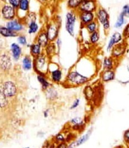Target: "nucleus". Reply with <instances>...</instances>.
I'll return each instance as SVG.
<instances>
[{"mask_svg": "<svg viewBox=\"0 0 129 148\" xmlns=\"http://www.w3.org/2000/svg\"><path fill=\"white\" fill-rule=\"evenodd\" d=\"M39 29V26L36 21L31 22L29 25V34H35Z\"/></svg>", "mask_w": 129, "mask_h": 148, "instance_id": "473e14b6", "label": "nucleus"}, {"mask_svg": "<svg viewBox=\"0 0 129 148\" xmlns=\"http://www.w3.org/2000/svg\"><path fill=\"white\" fill-rule=\"evenodd\" d=\"M61 22L58 19H54L49 22L45 29V32L50 42H54L58 38Z\"/></svg>", "mask_w": 129, "mask_h": 148, "instance_id": "20e7f679", "label": "nucleus"}, {"mask_svg": "<svg viewBox=\"0 0 129 148\" xmlns=\"http://www.w3.org/2000/svg\"><path fill=\"white\" fill-rule=\"evenodd\" d=\"M121 13L125 17V18H129V3L125 4L123 6Z\"/></svg>", "mask_w": 129, "mask_h": 148, "instance_id": "4c0bfd02", "label": "nucleus"}, {"mask_svg": "<svg viewBox=\"0 0 129 148\" xmlns=\"http://www.w3.org/2000/svg\"><path fill=\"white\" fill-rule=\"evenodd\" d=\"M89 42L90 44L96 45L99 43L100 40V34L99 31L89 34Z\"/></svg>", "mask_w": 129, "mask_h": 148, "instance_id": "c85d7f7f", "label": "nucleus"}, {"mask_svg": "<svg viewBox=\"0 0 129 148\" xmlns=\"http://www.w3.org/2000/svg\"><path fill=\"white\" fill-rule=\"evenodd\" d=\"M39 2H41V3H45L48 0H39Z\"/></svg>", "mask_w": 129, "mask_h": 148, "instance_id": "de8ad7c7", "label": "nucleus"}, {"mask_svg": "<svg viewBox=\"0 0 129 148\" xmlns=\"http://www.w3.org/2000/svg\"><path fill=\"white\" fill-rule=\"evenodd\" d=\"M23 67L25 70H29L32 67V60L31 58L27 56L23 59Z\"/></svg>", "mask_w": 129, "mask_h": 148, "instance_id": "7c9ffc66", "label": "nucleus"}, {"mask_svg": "<svg viewBox=\"0 0 129 148\" xmlns=\"http://www.w3.org/2000/svg\"><path fill=\"white\" fill-rule=\"evenodd\" d=\"M12 67V60L8 53H4L0 55V69L8 71Z\"/></svg>", "mask_w": 129, "mask_h": 148, "instance_id": "ddd939ff", "label": "nucleus"}, {"mask_svg": "<svg viewBox=\"0 0 129 148\" xmlns=\"http://www.w3.org/2000/svg\"><path fill=\"white\" fill-rule=\"evenodd\" d=\"M18 41L22 45H27V39L26 36H23V35L20 36L18 37Z\"/></svg>", "mask_w": 129, "mask_h": 148, "instance_id": "a19ab883", "label": "nucleus"}, {"mask_svg": "<svg viewBox=\"0 0 129 148\" xmlns=\"http://www.w3.org/2000/svg\"><path fill=\"white\" fill-rule=\"evenodd\" d=\"M2 46H3V44L1 41H0V51L2 49Z\"/></svg>", "mask_w": 129, "mask_h": 148, "instance_id": "49530a36", "label": "nucleus"}, {"mask_svg": "<svg viewBox=\"0 0 129 148\" xmlns=\"http://www.w3.org/2000/svg\"><path fill=\"white\" fill-rule=\"evenodd\" d=\"M11 101H12L8 99L0 89V109L6 110L7 109L10 110V109L8 108V107L11 106V104H12Z\"/></svg>", "mask_w": 129, "mask_h": 148, "instance_id": "a211bd4d", "label": "nucleus"}, {"mask_svg": "<svg viewBox=\"0 0 129 148\" xmlns=\"http://www.w3.org/2000/svg\"><path fill=\"white\" fill-rule=\"evenodd\" d=\"M1 90L11 101H13V99L15 98L18 94L17 86L14 82L12 81L4 82L2 85Z\"/></svg>", "mask_w": 129, "mask_h": 148, "instance_id": "6e6552de", "label": "nucleus"}, {"mask_svg": "<svg viewBox=\"0 0 129 148\" xmlns=\"http://www.w3.org/2000/svg\"><path fill=\"white\" fill-rule=\"evenodd\" d=\"M53 139L57 144L65 142L66 138L64 134L62 133L58 134L55 136L53 137Z\"/></svg>", "mask_w": 129, "mask_h": 148, "instance_id": "72a5a7b5", "label": "nucleus"}, {"mask_svg": "<svg viewBox=\"0 0 129 148\" xmlns=\"http://www.w3.org/2000/svg\"><path fill=\"white\" fill-rule=\"evenodd\" d=\"M128 45V40H126L118 44L115 45L110 51V56L114 59L120 61L126 53L128 52V50H129Z\"/></svg>", "mask_w": 129, "mask_h": 148, "instance_id": "423d86ee", "label": "nucleus"}, {"mask_svg": "<svg viewBox=\"0 0 129 148\" xmlns=\"http://www.w3.org/2000/svg\"><path fill=\"white\" fill-rule=\"evenodd\" d=\"M37 43L42 48H45L50 42L47 36V33L45 32V30L41 31L39 32L37 37Z\"/></svg>", "mask_w": 129, "mask_h": 148, "instance_id": "f3484780", "label": "nucleus"}, {"mask_svg": "<svg viewBox=\"0 0 129 148\" xmlns=\"http://www.w3.org/2000/svg\"><path fill=\"white\" fill-rule=\"evenodd\" d=\"M10 5L15 8H18L21 0H8Z\"/></svg>", "mask_w": 129, "mask_h": 148, "instance_id": "ea45409f", "label": "nucleus"}, {"mask_svg": "<svg viewBox=\"0 0 129 148\" xmlns=\"http://www.w3.org/2000/svg\"><path fill=\"white\" fill-rule=\"evenodd\" d=\"M79 103H80V100L79 99H75L73 102V103L72 104V105L71 107V109H74L77 108L79 106Z\"/></svg>", "mask_w": 129, "mask_h": 148, "instance_id": "c03bdc74", "label": "nucleus"}, {"mask_svg": "<svg viewBox=\"0 0 129 148\" xmlns=\"http://www.w3.org/2000/svg\"><path fill=\"white\" fill-rule=\"evenodd\" d=\"M124 139L126 144H129V129L126 130L124 134Z\"/></svg>", "mask_w": 129, "mask_h": 148, "instance_id": "37998d69", "label": "nucleus"}, {"mask_svg": "<svg viewBox=\"0 0 129 148\" xmlns=\"http://www.w3.org/2000/svg\"></svg>", "mask_w": 129, "mask_h": 148, "instance_id": "3c124183", "label": "nucleus"}, {"mask_svg": "<svg viewBox=\"0 0 129 148\" xmlns=\"http://www.w3.org/2000/svg\"><path fill=\"white\" fill-rule=\"evenodd\" d=\"M16 8L10 5L4 6L2 9L3 17L7 20H12L16 16Z\"/></svg>", "mask_w": 129, "mask_h": 148, "instance_id": "4468645a", "label": "nucleus"}, {"mask_svg": "<svg viewBox=\"0 0 129 148\" xmlns=\"http://www.w3.org/2000/svg\"><path fill=\"white\" fill-rule=\"evenodd\" d=\"M90 80V77L81 74L77 70H72L67 75L64 85L67 87H78L86 84Z\"/></svg>", "mask_w": 129, "mask_h": 148, "instance_id": "f257e3e1", "label": "nucleus"}, {"mask_svg": "<svg viewBox=\"0 0 129 148\" xmlns=\"http://www.w3.org/2000/svg\"><path fill=\"white\" fill-rule=\"evenodd\" d=\"M50 58L44 53L37 56L34 60L33 66L36 72L39 75H47L50 63Z\"/></svg>", "mask_w": 129, "mask_h": 148, "instance_id": "7ed1b4c3", "label": "nucleus"}, {"mask_svg": "<svg viewBox=\"0 0 129 148\" xmlns=\"http://www.w3.org/2000/svg\"><path fill=\"white\" fill-rule=\"evenodd\" d=\"M38 82H40L42 86V88L43 91H45L51 86L50 82L48 80L47 78V75H39L38 74L37 77Z\"/></svg>", "mask_w": 129, "mask_h": 148, "instance_id": "393cba45", "label": "nucleus"}, {"mask_svg": "<svg viewBox=\"0 0 129 148\" xmlns=\"http://www.w3.org/2000/svg\"><path fill=\"white\" fill-rule=\"evenodd\" d=\"M119 61L114 59L111 56L105 57L102 62V67L103 70H115L119 64Z\"/></svg>", "mask_w": 129, "mask_h": 148, "instance_id": "f8f14e48", "label": "nucleus"}, {"mask_svg": "<svg viewBox=\"0 0 129 148\" xmlns=\"http://www.w3.org/2000/svg\"><path fill=\"white\" fill-rule=\"evenodd\" d=\"M29 0H21L18 9L24 12H27L29 10Z\"/></svg>", "mask_w": 129, "mask_h": 148, "instance_id": "2f4dec72", "label": "nucleus"}, {"mask_svg": "<svg viewBox=\"0 0 129 148\" xmlns=\"http://www.w3.org/2000/svg\"><path fill=\"white\" fill-rule=\"evenodd\" d=\"M57 144L54 140L53 138L45 141L43 144V148H55Z\"/></svg>", "mask_w": 129, "mask_h": 148, "instance_id": "f704fd0d", "label": "nucleus"}, {"mask_svg": "<svg viewBox=\"0 0 129 148\" xmlns=\"http://www.w3.org/2000/svg\"><path fill=\"white\" fill-rule=\"evenodd\" d=\"M55 148H68V144L66 142L58 144Z\"/></svg>", "mask_w": 129, "mask_h": 148, "instance_id": "a18cd8bd", "label": "nucleus"}, {"mask_svg": "<svg viewBox=\"0 0 129 148\" xmlns=\"http://www.w3.org/2000/svg\"><path fill=\"white\" fill-rule=\"evenodd\" d=\"M45 91L46 92V95L48 100H50V101H54L57 99L58 97V92L56 89L50 86Z\"/></svg>", "mask_w": 129, "mask_h": 148, "instance_id": "c756f323", "label": "nucleus"}, {"mask_svg": "<svg viewBox=\"0 0 129 148\" xmlns=\"http://www.w3.org/2000/svg\"><path fill=\"white\" fill-rule=\"evenodd\" d=\"M48 74L51 82L56 84H59L62 82L63 73L57 64L52 62L50 63Z\"/></svg>", "mask_w": 129, "mask_h": 148, "instance_id": "0eeeda50", "label": "nucleus"}, {"mask_svg": "<svg viewBox=\"0 0 129 148\" xmlns=\"http://www.w3.org/2000/svg\"><path fill=\"white\" fill-rule=\"evenodd\" d=\"M122 34L125 40H129V22L124 27V29L122 30Z\"/></svg>", "mask_w": 129, "mask_h": 148, "instance_id": "e433bc0d", "label": "nucleus"}, {"mask_svg": "<svg viewBox=\"0 0 129 148\" xmlns=\"http://www.w3.org/2000/svg\"><path fill=\"white\" fill-rule=\"evenodd\" d=\"M45 54L50 59L57 53V47L55 43L50 42L45 47Z\"/></svg>", "mask_w": 129, "mask_h": 148, "instance_id": "412c9836", "label": "nucleus"}, {"mask_svg": "<svg viewBox=\"0 0 129 148\" xmlns=\"http://www.w3.org/2000/svg\"><path fill=\"white\" fill-rule=\"evenodd\" d=\"M0 34L5 37H14L18 36V34L12 30L8 29L6 27H0Z\"/></svg>", "mask_w": 129, "mask_h": 148, "instance_id": "4be33fe9", "label": "nucleus"}, {"mask_svg": "<svg viewBox=\"0 0 129 148\" xmlns=\"http://www.w3.org/2000/svg\"><path fill=\"white\" fill-rule=\"evenodd\" d=\"M11 51H12V56L14 60L16 61L18 60L22 53L21 48L19 46V45L16 43H13L11 45Z\"/></svg>", "mask_w": 129, "mask_h": 148, "instance_id": "b1692460", "label": "nucleus"}, {"mask_svg": "<svg viewBox=\"0 0 129 148\" xmlns=\"http://www.w3.org/2000/svg\"><path fill=\"white\" fill-rule=\"evenodd\" d=\"M55 44L56 45V47H57V53H59L60 50V47L62 46V40L59 38H58L56 40V43Z\"/></svg>", "mask_w": 129, "mask_h": 148, "instance_id": "79ce46f5", "label": "nucleus"}, {"mask_svg": "<svg viewBox=\"0 0 129 148\" xmlns=\"http://www.w3.org/2000/svg\"><path fill=\"white\" fill-rule=\"evenodd\" d=\"M93 95V90L90 86H88L85 88V95L87 98H91Z\"/></svg>", "mask_w": 129, "mask_h": 148, "instance_id": "58836bf2", "label": "nucleus"}, {"mask_svg": "<svg viewBox=\"0 0 129 148\" xmlns=\"http://www.w3.org/2000/svg\"><path fill=\"white\" fill-rule=\"evenodd\" d=\"M70 123L73 125V128L75 130H81L85 127V121L81 118L77 117L72 119Z\"/></svg>", "mask_w": 129, "mask_h": 148, "instance_id": "aec40b11", "label": "nucleus"}, {"mask_svg": "<svg viewBox=\"0 0 129 148\" xmlns=\"http://www.w3.org/2000/svg\"><path fill=\"white\" fill-rule=\"evenodd\" d=\"M125 39L122 36V33L119 31H115L110 36L107 46V51L110 52L115 45L118 44L124 41Z\"/></svg>", "mask_w": 129, "mask_h": 148, "instance_id": "9b49d317", "label": "nucleus"}, {"mask_svg": "<svg viewBox=\"0 0 129 148\" xmlns=\"http://www.w3.org/2000/svg\"><path fill=\"white\" fill-rule=\"evenodd\" d=\"M125 23H126V18L120 12L119 15H118L117 19L114 23V28L116 29L119 30L122 28V27L125 25Z\"/></svg>", "mask_w": 129, "mask_h": 148, "instance_id": "bb28decb", "label": "nucleus"}, {"mask_svg": "<svg viewBox=\"0 0 129 148\" xmlns=\"http://www.w3.org/2000/svg\"><path fill=\"white\" fill-rule=\"evenodd\" d=\"M3 1H6V0H3Z\"/></svg>", "mask_w": 129, "mask_h": 148, "instance_id": "09e8293b", "label": "nucleus"}, {"mask_svg": "<svg viewBox=\"0 0 129 148\" xmlns=\"http://www.w3.org/2000/svg\"><path fill=\"white\" fill-rule=\"evenodd\" d=\"M116 78L115 70H103L101 73L100 79L103 82H109L114 80Z\"/></svg>", "mask_w": 129, "mask_h": 148, "instance_id": "dca6fc26", "label": "nucleus"}, {"mask_svg": "<svg viewBox=\"0 0 129 148\" xmlns=\"http://www.w3.org/2000/svg\"><path fill=\"white\" fill-rule=\"evenodd\" d=\"M128 44H129V43H128Z\"/></svg>", "mask_w": 129, "mask_h": 148, "instance_id": "8fccbe9b", "label": "nucleus"}, {"mask_svg": "<svg viewBox=\"0 0 129 148\" xmlns=\"http://www.w3.org/2000/svg\"><path fill=\"white\" fill-rule=\"evenodd\" d=\"M81 27H84L86 25L96 20L94 12H77Z\"/></svg>", "mask_w": 129, "mask_h": 148, "instance_id": "9d476101", "label": "nucleus"}, {"mask_svg": "<svg viewBox=\"0 0 129 148\" xmlns=\"http://www.w3.org/2000/svg\"><path fill=\"white\" fill-rule=\"evenodd\" d=\"M6 27L16 32L20 31L23 29V26L21 22L17 20H12L8 21L6 24Z\"/></svg>", "mask_w": 129, "mask_h": 148, "instance_id": "6ab92c4d", "label": "nucleus"}, {"mask_svg": "<svg viewBox=\"0 0 129 148\" xmlns=\"http://www.w3.org/2000/svg\"><path fill=\"white\" fill-rule=\"evenodd\" d=\"M99 27H100L99 23L95 20L92 22H90L88 25H86L84 28L86 29V30L89 34H90L96 31H99Z\"/></svg>", "mask_w": 129, "mask_h": 148, "instance_id": "5701e85b", "label": "nucleus"}, {"mask_svg": "<svg viewBox=\"0 0 129 148\" xmlns=\"http://www.w3.org/2000/svg\"><path fill=\"white\" fill-rule=\"evenodd\" d=\"M42 47L38 44H33L30 46V51L32 56L35 58L37 56H39L40 54L42 53L41 50H42Z\"/></svg>", "mask_w": 129, "mask_h": 148, "instance_id": "cd10ccee", "label": "nucleus"}, {"mask_svg": "<svg viewBox=\"0 0 129 148\" xmlns=\"http://www.w3.org/2000/svg\"><path fill=\"white\" fill-rule=\"evenodd\" d=\"M92 133V129H90L88 130V132L84 135L80 136L79 139L74 142H72L69 145H68V148H74L85 143L86 141L89 139L91 134Z\"/></svg>", "mask_w": 129, "mask_h": 148, "instance_id": "2eb2a0df", "label": "nucleus"}, {"mask_svg": "<svg viewBox=\"0 0 129 148\" xmlns=\"http://www.w3.org/2000/svg\"><path fill=\"white\" fill-rule=\"evenodd\" d=\"M99 6L98 0H83L77 12H95Z\"/></svg>", "mask_w": 129, "mask_h": 148, "instance_id": "1a4fd4ad", "label": "nucleus"}, {"mask_svg": "<svg viewBox=\"0 0 129 148\" xmlns=\"http://www.w3.org/2000/svg\"><path fill=\"white\" fill-rule=\"evenodd\" d=\"M78 19L77 11L70 10L65 15V29L72 37L75 36V25Z\"/></svg>", "mask_w": 129, "mask_h": 148, "instance_id": "39448f33", "label": "nucleus"}, {"mask_svg": "<svg viewBox=\"0 0 129 148\" xmlns=\"http://www.w3.org/2000/svg\"><path fill=\"white\" fill-rule=\"evenodd\" d=\"M36 15L34 13H29L26 16V23L29 25L31 22L36 21Z\"/></svg>", "mask_w": 129, "mask_h": 148, "instance_id": "c9c22d12", "label": "nucleus"}, {"mask_svg": "<svg viewBox=\"0 0 129 148\" xmlns=\"http://www.w3.org/2000/svg\"><path fill=\"white\" fill-rule=\"evenodd\" d=\"M96 20L101 25L105 34L110 31L111 25L110 21V15L105 8L99 6L94 12Z\"/></svg>", "mask_w": 129, "mask_h": 148, "instance_id": "f03ea898", "label": "nucleus"}, {"mask_svg": "<svg viewBox=\"0 0 129 148\" xmlns=\"http://www.w3.org/2000/svg\"><path fill=\"white\" fill-rule=\"evenodd\" d=\"M82 1L83 0H67V7L70 10L77 11Z\"/></svg>", "mask_w": 129, "mask_h": 148, "instance_id": "a878e982", "label": "nucleus"}]
</instances>
